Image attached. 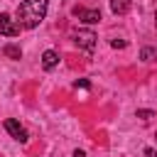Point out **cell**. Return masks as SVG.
I'll use <instances>...</instances> for the list:
<instances>
[{
  "instance_id": "6da1fadb",
  "label": "cell",
  "mask_w": 157,
  "mask_h": 157,
  "mask_svg": "<svg viewBox=\"0 0 157 157\" xmlns=\"http://www.w3.org/2000/svg\"><path fill=\"white\" fill-rule=\"evenodd\" d=\"M49 0H22L17 5V25L25 29H34L47 17Z\"/></svg>"
},
{
  "instance_id": "7a4b0ae2",
  "label": "cell",
  "mask_w": 157,
  "mask_h": 157,
  "mask_svg": "<svg viewBox=\"0 0 157 157\" xmlns=\"http://www.w3.org/2000/svg\"><path fill=\"white\" fill-rule=\"evenodd\" d=\"M71 39H74V44L76 47H81V49H86V52H93V47H96V34L91 32V29H76L74 34H71Z\"/></svg>"
},
{
  "instance_id": "3957f363",
  "label": "cell",
  "mask_w": 157,
  "mask_h": 157,
  "mask_svg": "<svg viewBox=\"0 0 157 157\" xmlns=\"http://www.w3.org/2000/svg\"><path fill=\"white\" fill-rule=\"evenodd\" d=\"M2 125H5V130L10 132V137H12V140H17V142H27V130H25L15 118H7Z\"/></svg>"
},
{
  "instance_id": "277c9868",
  "label": "cell",
  "mask_w": 157,
  "mask_h": 157,
  "mask_svg": "<svg viewBox=\"0 0 157 157\" xmlns=\"http://www.w3.org/2000/svg\"><path fill=\"white\" fill-rule=\"evenodd\" d=\"M20 29H22V27H20V25H17L7 12H2V15H0V34H5V37H17V34H20Z\"/></svg>"
},
{
  "instance_id": "5b68a950",
  "label": "cell",
  "mask_w": 157,
  "mask_h": 157,
  "mask_svg": "<svg viewBox=\"0 0 157 157\" xmlns=\"http://www.w3.org/2000/svg\"><path fill=\"white\" fill-rule=\"evenodd\" d=\"M71 12H74V17L83 20V22H88V25H96V22H101V10H88V7H81V5H76Z\"/></svg>"
},
{
  "instance_id": "8992f818",
  "label": "cell",
  "mask_w": 157,
  "mask_h": 157,
  "mask_svg": "<svg viewBox=\"0 0 157 157\" xmlns=\"http://www.w3.org/2000/svg\"><path fill=\"white\" fill-rule=\"evenodd\" d=\"M132 7V0H110V10L113 15H128Z\"/></svg>"
},
{
  "instance_id": "52a82bcc",
  "label": "cell",
  "mask_w": 157,
  "mask_h": 157,
  "mask_svg": "<svg viewBox=\"0 0 157 157\" xmlns=\"http://www.w3.org/2000/svg\"><path fill=\"white\" fill-rule=\"evenodd\" d=\"M56 64H59V54H56L54 49H47V52L42 54V66L49 71V69H54Z\"/></svg>"
},
{
  "instance_id": "ba28073f",
  "label": "cell",
  "mask_w": 157,
  "mask_h": 157,
  "mask_svg": "<svg viewBox=\"0 0 157 157\" xmlns=\"http://www.w3.org/2000/svg\"><path fill=\"white\" fill-rule=\"evenodd\" d=\"M140 59L147 61V64H150V61H157V49H152V47H142V49H140Z\"/></svg>"
},
{
  "instance_id": "9c48e42d",
  "label": "cell",
  "mask_w": 157,
  "mask_h": 157,
  "mask_svg": "<svg viewBox=\"0 0 157 157\" xmlns=\"http://www.w3.org/2000/svg\"><path fill=\"white\" fill-rule=\"evenodd\" d=\"M2 54L10 56V59H20V56H22V49L15 47V44H5V47H2Z\"/></svg>"
},
{
  "instance_id": "30bf717a",
  "label": "cell",
  "mask_w": 157,
  "mask_h": 157,
  "mask_svg": "<svg viewBox=\"0 0 157 157\" xmlns=\"http://www.w3.org/2000/svg\"><path fill=\"white\" fill-rule=\"evenodd\" d=\"M125 44H128L125 39H110V47H113V49H123Z\"/></svg>"
},
{
  "instance_id": "8fae6325",
  "label": "cell",
  "mask_w": 157,
  "mask_h": 157,
  "mask_svg": "<svg viewBox=\"0 0 157 157\" xmlns=\"http://www.w3.org/2000/svg\"><path fill=\"white\" fill-rule=\"evenodd\" d=\"M152 115H155L152 110H137V118H140V120H150Z\"/></svg>"
},
{
  "instance_id": "7c38bea8",
  "label": "cell",
  "mask_w": 157,
  "mask_h": 157,
  "mask_svg": "<svg viewBox=\"0 0 157 157\" xmlns=\"http://www.w3.org/2000/svg\"><path fill=\"white\" fill-rule=\"evenodd\" d=\"M145 157H157V152L152 147H145Z\"/></svg>"
},
{
  "instance_id": "4fadbf2b",
  "label": "cell",
  "mask_w": 157,
  "mask_h": 157,
  "mask_svg": "<svg viewBox=\"0 0 157 157\" xmlns=\"http://www.w3.org/2000/svg\"><path fill=\"white\" fill-rule=\"evenodd\" d=\"M71 157H86V152H83V150H76V152H74Z\"/></svg>"
},
{
  "instance_id": "5bb4252c",
  "label": "cell",
  "mask_w": 157,
  "mask_h": 157,
  "mask_svg": "<svg viewBox=\"0 0 157 157\" xmlns=\"http://www.w3.org/2000/svg\"><path fill=\"white\" fill-rule=\"evenodd\" d=\"M155 25H157V12H155Z\"/></svg>"
},
{
  "instance_id": "9a60e30c",
  "label": "cell",
  "mask_w": 157,
  "mask_h": 157,
  "mask_svg": "<svg viewBox=\"0 0 157 157\" xmlns=\"http://www.w3.org/2000/svg\"><path fill=\"white\" fill-rule=\"evenodd\" d=\"M155 137H157V132H155Z\"/></svg>"
}]
</instances>
